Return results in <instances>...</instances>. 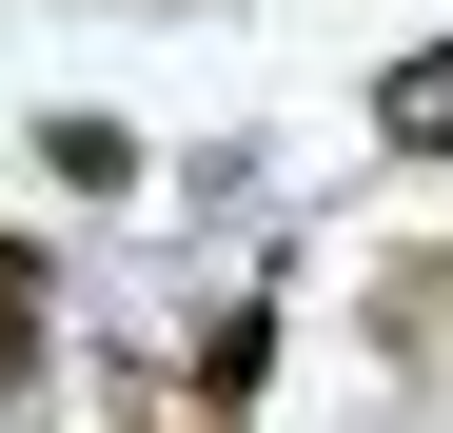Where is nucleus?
<instances>
[{
  "label": "nucleus",
  "mask_w": 453,
  "mask_h": 433,
  "mask_svg": "<svg viewBox=\"0 0 453 433\" xmlns=\"http://www.w3.org/2000/svg\"><path fill=\"white\" fill-rule=\"evenodd\" d=\"M434 335H453V256H395V276H374V354H395V375H414Z\"/></svg>",
  "instance_id": "obj_2"
},
{
  "label": "nucleus",
  "mask_w": 453,
  "mask_h": 433,
  "mask_svg": "<svg viewBox=\"0 0 453 433\" xmlns=\"http://www.w3.org/2000/svg\"><path fill=\"white\" fill-rule=\"evenodd\" d=\"M257 375H276V296H237V315H217V335H197V414H237Z\"/></svg>",
  "instance_id": "obj_3"
},
{
  "label": "nucleus",
  "mask_w": 453,
  "mask_h": 433,
  "mask_svg": "<svg viewBox=\"0 0 453 433\" xmlns=\"http://www.w3.org/2000/svg\"><path fill=\"white\" fill-rule=\"evenodd\" d=\"M0 394H40V256L0 237Z\"/></svg>",
  "instance_id": "obj_5"
},
{
  "label": "nucleus",
  "mask_w": 453,
  "mask_h": 433,
  "mask_svg": "<svg viewBox=\"0 0 453 433\" xmlns=\"http://www.w3.org/2000/svg\"><path fill=\"white\" fill-rule=\"evenodd\" d=\"M374 138H395V158H453V40H414L395 80H374Z\"/></svg>",
  "instance_id": "obj_1"
},
{
  "label": "nucleus",
  "mask_w": 453,
  "mask_h": 433,
  "mask_svg": "<svg viewBox=\"0 0 453 433\" xmlns=\"http://www.w3.org/2000/svg\"><path fill=\"white\" fill-rule=\"evenodd\" d=\"M40 178H59V197H119L138 138H119V118H40Z\"/></svg>",
  "instance_id": "obj_4"
}]
</instances>
